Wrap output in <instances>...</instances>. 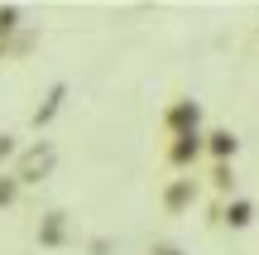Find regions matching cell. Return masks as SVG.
I'll use <instances>...</instances> for the list:
<instances>
[{"instance_id":"5","label":"cell","mask_w":259,"mask_h":255,"mask_svg":"<svg viewBox=\"0 0 259 255\" xmlns=\"http://www.w3.org/2000/svg\"><path fill=\"white\" fill-rule=\"evenodd\" d=\"M58 222H63V212H48V227H44V241H58Z\"/></svg>"},{"instance_id":"1","label":"cell","mask_w":259,"mask_h":255,"mask_svg":"<svg viewBox=\"0 0 259 255\" xmlns=\"http://www.w3.org/2000/svg\"><path fill=\"white\" fill-rule=\"evenodd\" d=\"M53 164H58V150H53L48 140L29 144V150L15 159V178H19V188H29V183H44L48 173H53Z\"/></svg>"},{"instance_id":"6","label":"cell","mask_w":259,"mask_h":255,"mask_svg":"<svg viewBox=\"0 0 259 255\" xmlns=\"http://www.w3.org/2000/svg\"><path fill=\"white\" fill-rule=\"evenodd\" d=\"M15 154V135H0V159H10Z\"/></svg>"},{"instance_id":"4","label":"cell","mask_w":259,"mask_h":255,"mask_svg":"<svg viewBox=\"0 0 259 255\" xmlns=\"http://www.w3.org/2000/svg\"><path fill=\"white\" fill-rule=\"evenodd\" d=\"M15 19H19V10H10V5L0 10V44H5V39L15 34Z\"/></svg>"},{"instance_id":"2","label":"cell","mask_w":259,"mask_h":255,"mask_svg":"<svg viewBox=\"0 0 259 255\" xmlns=\"http://www.w3.org/2000/svg\"><path fill=\"white\" fill-rule=\"evenodd\" d=\"M63 92H67L63 82H58L53 92H48V106H44V111H34V130H38V125H48V121H53V111H58V101H63Z\"/></svg>"},{"instance_id":"3","label":"cell","mask_w":259,"mask_h":255,"mask_svg":"<svg viewBox=\"0 0 259 255\" xmlns=\"http://www.w3.org/2000/svg\"><path fill=\"white\" fill-rule=\"evenodd\" d=\"M19 202V178L15 173H0V207H15Z\"/></svg>"},{"instance_id":"7","label":"cell","mask_w":259,"mask_h":255,"mask_svg":"<svg viewBox=\"0 0 259 255\" xmlns=\"http://www.w3.org/2000/svg\"><path fill=\"white\" fill-rule=\"evenodd\" d=\"M0 58H5V44H0Z\"/></svg>"}]
</instances>
